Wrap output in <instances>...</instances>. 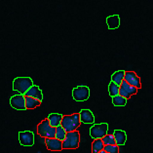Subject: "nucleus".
<instances>
[{"mask_svg":"<svg viewBox=\"0 0 153 153\" xmlns=\"http://www.w3.org/2000/svg\"><path fill=\"white\" fill-rule=\"evenodd\" d=\"M80 125H81V120H80L79 113L65 115V116H63L61 123V126L66 131V133L76 131V129L79 128Z\"/></svg>","mask_w":153,"mask_h":153,"instance_id":"1","label":"nucleus"},{"mask_svg":"<svg viewBox=\"0 0 153 153\" xmlns=\"http://www.w3.org/2000/svg\"><path fill=\"white\" fill-rule=\"evenodd\" d=\"M124 80L131 86H134L137 89L141 88V83H140V78L137 75L136 72L134 71H126L125 73V78Z\"/></svg>","mask_w":153,"mask_h":153,"instance_id":"9","label":"nucleus"},{"mask_svg":"<svg viewBox=\"0 0 153 153\" xmlns=\"http://www.w3.org/2000/svg\"><path fill=\"white\" fill-rule=\"evenodd\" d=\"M100 153H107V152H105V151H104V150H102V151H100Z\"/></svg>","mask_w":153,"mask_h":153,"instance_id":"26","label":"nucleus"},{"mask_svg":"<svg viewBox=\"0 0 153 153\" xmlns=\"http://www.w3.org/2000/svg\"><path fill=\"white\" fill-rule=\"evenodd\" d=\"M108 125L107 123H100V124L93 125L90 129V136L94 140L102 139L107 135Z\"/></svg>","mask_w":153,"mask_h":153,"instance_id":"5","label":"nucleus"},{"mask_svg":"<svg viewBox=\"0 0 153 153\" xmlns=\"http://www.w3.org/2000/svg\"><path fill=\"white\" fill-rule=\"evenodd\" d=\"M112 103H113V105L118 106V107L125 106L126 103H127V99L123 98V97L120 96V95L115 96L112 98Z\"/></svg>","mask_w":153,"mask_h":153,"instance_id":"21","label":"nucleus"},{"mask_svg":"<svg viewBox=\"0 0 153 153\" xmlns=\"http://www.w3.org/2000/svg\"><path fill=\"white\" fill-rule=\"evenodd\" d=\"M33 86V81L29 77H17L13 81V90L25 95Z\"/></svg>","mask_w":153,"mask_h":153,"instance_id":"2","label":"nucleus"},{"mask_svg":"<svg viewBox=\"0 0 153 153\" xmlns=\"http://www.w3.org/2000/svg\"><path fill=\"white\" fill-rule=\"evenodd\" d=\"M56 129H57V131H56V139L63 141L65 139V137H66V134H68L66 133V131L63 129L62 126H59Z\"/></svg>","mask_w":153,"mask_h":153,"instance_id":"22","label":"nucleus"},{"mask_svg":"<svg viewBox=\"0 0 153 153\" xmlns=\"http://www.w3.org/2000/svg\"><path fill=\"white\" fill-rule=\"evenodd\" d=\"M25 97H31V98H34L36 100H40V102H42V100H43L42 91H41L40 88L36 85H33L32 87L29 89L27 93H25Z\"/></svg>","mask_w":153,"mask_h":153,"instance_id":"12","label":"nucleus"},{"mask_svg":"<svg viewBox=\"0 0 153 153\" xmlns=\"http://www.w3.org/2000/svg\"><path fill=\"white\" fill-rule=\"evenodd\" d=\"M113 136L115 141H116V144L118 146H121V145H124L126 143L127 140V135L124 131L122 130H114L113 132Z\"/></svg>","mask_w":153,"mask_h":153,"instance_id":"13","label":"nucleus"},{"mask_svg":"<svg viewBox=\"0 0 153 153\" xmlns=\"http://www.w3.org/2000/svg\"><path fill=\"white\" fill-rule=\"evenodd\" d=\"M19 140L23 146H32L34 144V135L30 131H24L19 133Z\"/></svg>","mask_w":153,"mask_h":153,"instance_id":"8","label":"nucleus"},{"mask_svg":"<svg viewBox=\"0 0 153 153\" xmlns=\"http://www.w3.org/2000/svg\"><path fill=\"white\" fill-rule=\"evenodd\" d=\"M79 115L81 123H85V124H93V123H95V116L91 110L82 109Z\"/></svg>","mask_w":153,"mask_h":153,"instance_id":"11","label":"nucleus"},{"mask_svg":"<svg viewBox=\"0 0 153 153\" xmlns=\"http://www.w3.org/2000/svg\"><path fill=\"white\" fill-rule=\"evenodd\" d=\"M108 92H109V96L111 98H113L115 96H118L119 92H120V86L111 81L109 85H108Z\"/></svg>","mask_w":153,"mask_h":153,"instance_id":"20","label":"nucleus"},{"mask_svg":"<svg viewBox=\"0 0 153 153\" xmlns=\"http://www.w3.org/2000/svg\"><path fill=\"white\" fill-rule=\"evenodd\" d=\"M10 104L11 106L17 110H25L27 109V106H25V96L19 94L11 97Z\"/></svg>","mask_w":153,"mask_h":153,"instance_id":"7","label":"nucleus"},{"mask_svg":"<svg viewBox=\"0 0 153 153\" xmlns=\"http://www.w3.org/2000/svg\"><path fill=\"white\" fill-rule=\"evenodd\" d=\"M103 148H104V144L102 139L94 140L92 143V153H100V151L103 150Z\"/></svg>","mask_w":153,"mask_h":153,"instance_id":"18","label":"nucleus"},{"mask_svg":"<svg viewBox=\"0 0 153 153\" xmlns=\"http://www.w3.org/2000/svg\"><path fill=\"white\" fill-rule=\"evenodd\" d=\"M103 150L107 153H118L119 152V146L118 145H104Z\"/></svg>","mask_w":153,"mask_h":153,"instance_id":"24","label":"nucleus"},{"mask_svg":"<svg viewBox=\"0 0 153 153\" xmlns=\"http://www.w3.org/2000/svg\"><path fill=\"white\" fill-rule=\"evenodd\" d=\"M102 143L104 145H115L116 144V141H115L113 135H106L104 137H102Z\"/></svg>","mask_w":153,"mask_h":153,"instance_id":"23","label":"nucleus"},{"mask_svg":"<svg viewBox=\"0 0 153 153\" xmlns=\"http://www.w3.org/2000/svg\"><path fill=\"white\" fill-rule=\"evenodd\" d=\"M56 131L57 129L52 127L48 119L44 120L37 126V134L45 139H55L56 137Z\"/></svg>","mask_w":153,"mask_h":153,"instance_id":"3","label":"nucleus"},{"mask_svg":"<svg viewBox=\"0 0 153 153\" xmlns=\"http://www.w3.org/2000/svg\"><path fill=\"white\" fill-rule=\"evenodd\" d=\"M106 24L109 29H116L120 25V17L118 15H112L106 18Z\"/></svg>","mask_w":153,"mask_h":153,"instance_id":"14","label":"nucleus"},{"mask_svg":"<svg viewBox=\"0 0 153 153\" xmlns=\"http://www.w3.org/2000/svg\"><path fill=\"white\" fill-rule=\"evenodd\" d=\"M45 143L48 150L61 151L62 148V141L58 139H45Z\"/></svg>","mask_w":153,"mask_h":153,"instance_id":"10","label":"nucleus"},{"mask_svg":"<svg viewBox=\"0 0 153 153\" xmlns=\"http://www.w3.org/2000/svg\"><path fill=\"white\" fill-rule=\"evenodd\" d=\"M119 95L122 96L123 98H125V99H127V100L131 98V96H130V95H129L128 93H127L125 90H124V89H122L121 87H120V92H119Z\"/></svg>","mask_w":153,"mask_h":153,"instance_id":"25","label":"nucleus"},{"mask_svg":"<svg viewBox=\"0 0 153 153\" xmlns=\"http://www.w3.org/2000/svg\"><path fill=\"white\" fill-rule=\"evenodd\" d=\"M125 73H126V71H124V70H118V71H115L112 74V76H111V81L114 82L115 84L120 86L122 84V82L124 81Z\"/></svg>","mask_w":153,"mask_h":153,"instance_id":"16","label":"nucleus"},{"mask_svg":"<svg viewBox=\"0 0 153 153\" xmlns=\"http://www.w3.org/2000/svg\"><path fill=\"white\" fill-rule=\"evenodd\" d=\"M80 134L78 131H73L66 134L65 140L62 141L63 149H75L79 147Z\"/></svg>","mask_w":153,"mask_h":153,"instance_id":"4","label":"nucleus"},{"mask_svg":"<svg viewBox=\"0 0 153 153\" xmlns=\"http://www.w3.org/2000/svg\"><path fill=\"white\" fill-rule=\"evenodd\" d=\"M72 97L76 102H84L90 97V89L87 86H77L72 90Z\"/></svg>","mask_w":153,"mask_h":153,"instance_id":"6","label":"nucleus"},{"mask_svg":"<svg viewBox=\"0 0 153 153\" xmlns=\"http://www.w3.org/2000/svg\"><path fill=\"white\" fill-rule=\"evenodd\" d=\"M120 87H121L122 89H124V90H125L127 93H128V94H129L130 96L136 95L137 93V90H139V89H137L136 87H134V86H131L130 84H128L125 80L122 82V84L120 85Z\"/></svg>","mask_w":153,"mask_h":153,"instance_id":"19","label":"nucleus"},{"mask_svg":"<svg viewBox=\"0 0 153 153\" xmlns=\"http://www.w3.org/2000/svg\"><path fill=\"white\" fill-rule=\"evenodd\" d=\"M41 104V102L31 97H25V106L27 109H34Z\"/></svg>","mask_w":153,"mask_h":153,"instance_id":"17","label":"nucleus"},{"mask_svg":"<svg viewBox=\"0 0 153 153\" xmlns=\"http://www.w3.org/2000/svg\"><path fill=\"white\" fill-rule=\"evenodd\" d=\"M63 118V115L59 114V113H51L49 116H48V120H49V123L52 127L54 128H57V127L61 126L62 120Z\"/></svg>","mask_w":153,"mask_h":153,"instance_id":"15","label":"nucleus"}]
</instances>
